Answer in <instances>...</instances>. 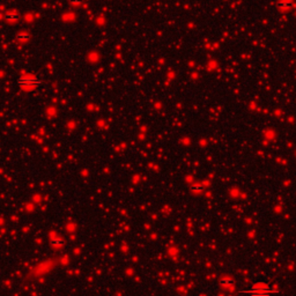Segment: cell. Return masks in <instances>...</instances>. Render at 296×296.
I'll return each mask as SVG.
<instances>
[{"instance_id": "obj_1", "label": "cell", "mask_w": 296, "mask_h": 296, "mask_svg": "<svg viewBox=\"0 0 296 296\" xmlns=\"http://www.w3.org/2000/svg\"><path fill=\"white\" fill-rule=\"evenodd\" d=\"M18 84L23 88H32V87H36V86L40 85L41 80L32 78V76H23L18 80Z\"/></svg>"}, {"instance_id": "obj_2", "label": "cell", "mask_w": 296, "mask_h": 296, "mask_svg": "<svg viewBox=\"0 0 296 296\" xmlns=\"http://www.w3.org/2000/svg\"><path fill=\"white\" fill-rule=\"evenodd\" d=\"M5 20L10 23H15V22L19 20V15L16 13H13V12H8L5 14Z\"/></svg>"}, {"instance_id": "obj_6", "label": "cell", "mask_w": 296, "mask_h": 296, "mask_svg": "<svg viewBox=\"0 0 296 296\" xmlns=\"http://www.w3.org/2000/svg\"><path fill=\"white\" fill-rule=\"evenodd\" d=\"M68 2L72 6H80L82 4V0H68Z\"/></svg>"}, {"instance_id": "obj_3", "label": "cell", "mask_w": 296, "mask_h": 296, "mask_svg": "<svg viewBox=\"0 0 296 296\" xmlns=\"http://www.w3.org/2000/svg\"><path fill=\"white\" fill-rule=\"evenodd\" d=\"M50 244H51V246L54 248V249H59V248L64 246L65 241H64L63 238H60V237H56V238H52V240H51Z\"/></svg>"}, {"instance_id": "obj_4", "label": "cell", "mask_w": 296, "mask_h": 296, "mask_svg": "<svg viewBox=\"0 0 296 296\" xmlns=\"http://www.w3.org/2000/svg\"><path fill=\"white\" fill-rule=\"evenodd\" d=\"M29 34H27V32H19L18 34V36H16V38L19 40V41H21V42H26V41H28L29 40Z\"/></svg>"}, {"instance_id": "obj_5", "label": "cell", "mask_w": 296, "mask_h": 296, "mask_svg": "<svg viewBox=\"0 0 296 296\" xmlns=\"http://www.w3.org/2000/svg\"><path fill=\"white\" fill-rule=\"evenodd\" d=\"M292 6V0H286L280 2V7H290Z\"/></svg>"}]
</instances>
